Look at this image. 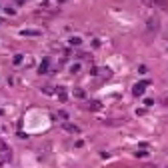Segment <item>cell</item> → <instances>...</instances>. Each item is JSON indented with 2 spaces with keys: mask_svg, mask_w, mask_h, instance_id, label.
<instances>
[{
  "mask_svg": "<svg viewBox=\"0 0 168 168\" xmlns=\"http://www.w3.org/2000/svg\"><path fill=\"white\" fill-rule=\"evenodd\" d=\"M146 86H148V84H146V82H138V84H136V86H134V90H132V94H134V96H140V94H144V90H146Z\"/></svg>",
  "mask_w": 168,
  "mask_h": 168,
  "instance_id": "6da1fadb",
  "label": "cell"
},
{
  "mask_svg": "<svg viewBox=\"0 0 168 168\" xmlns=\"http://www.w3.org/2000/svg\"><path fill=\"white\" fill-rule=\"evenodd\" d=\"M64 130H68L72 134H78V126H72V124H68V122H64Z\"/></svg>",
  "mask_w": 168,
  "mask_h": 168,
  "instance_id": "7a4b0ae2",
  "label": "cell"
},
{
  "mask_svg": "<svg viewBox=\"0 0 168 168\" xmlns=\"http://www.w3.org/2000/svg\"><path fill=\"white\" fill-rule=\"evenodd\" d=\"M156 28H158V22H156L154 18H150V20H148V30H156Z\"/></svg>",
  "mask_w": 168,
  "mask_h": 168,
  "instance_id": "3957f363",
  "label": "cell"
},
{
  "mask_svg": "<svg viewBox=\"0 0 168 168\" xmlns=\"http://www.w3.org/2000/svg\"><path fill=\"white\" fill-rule=\"evenodd\" d=\"M74 96H76V98H86V94H84V90H78V88L74 90Z\"/></svg>",
  "mask_w": 168,
  "mask_h": 168,
  "instance_id": "277c9868",
  "label": "cell"
}]
</instances>
